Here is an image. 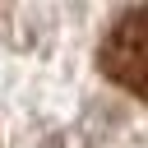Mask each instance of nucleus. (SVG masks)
Listing matches in <instances>:
<instances>
[{"instance_id": "1", "label": "nucleus", "mask_w": 148, "mask_h": 148, "mask_svg": "<svg viewBox=\"0 0 148 148\" xmlns=\"http://www.w3.org/2000/svg\"><path fill=\"white\" fill-rule=\"evenodd\" d=\"M102 69L130 88L134 97L148 102V5L120 14V23L111 28L106 46H102Z\"/></svg>"}]
</instances>
